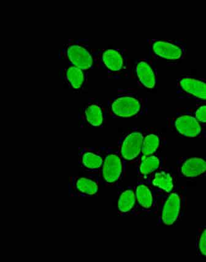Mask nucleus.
<instances>
[{
	"label": "nucleus",
	"mask_w": 206,
	"mask_h": 262,
	"mask_svg": "<svg viewBox=\"0 0 206 262\" xmlns=\"http://www.w3.org/2000/svg\"><path fill=\"white\" fill-rule=\"evenodd\" d=\"M134 72L140 84L144 88L153 89L158 82L155 64L150 58H141L134 64Z\"/></svg>",
	"instance_id": "13"
},
{
	"label": "nucleus",
	"mask_w": 206,
	"mask_h": 262,
	"mask_svg": "<svg viewBox=\"0 0 206 262\" xmlns=\"http://www.w3.org/2000/svg\"><path fill=\"white\" fill-rule=\"evenodd\" d=\"M177 93L185 99L206 104V78L182 77L177 81Z\"/></svg>",
	"instance_id": "10"
},
{
	"label": "nucleus",
	"mask_w": 206,
	"mask_h": 262,
	"mask_svg": "<svg viewBox=\"0 0 206 262\" xmlns=\"http://www.w3.org/2000/svg\"><path fill=\"white\" fill-rule=\"evenodd\" d=\"M177 172L180 177L197 178L206 175V159L185 157L179 160Z\"/></svg>",
	"instance_id": "16"
},
{
	"label": "nucleus",
	"mask_w": 206,
	"mask_h": 262,
	"mask_svg": "<svg viewBox=\"0 0 206 262\" xmlns=\"http://www.w3.org/2000/svg\"><path fill=\"white\" fill-rule=\"evenodd\" d=\"M91 49L87 39H70L60 51L59 58L67 64L88 72L95 67Z\"/></svg>",
	"instance_id": "3"
},
{
	"label": "nucleus",
	"mask_w": 206,
	"mask_h": 262,
	"mask_svg": "<svg viewBox=\"0 0 206 262\" xmlns=\"http://www.w3.org/2000/svg\"><path fill=\"white\" fill-rule=\"evenodd\" d=\"M134 187L136 199L134 216H147L152 213L156 214L158 199L156 198L151 185L147 182L139 180Z\"/></svg>",
	"instance_id": "11"
},
{
	"label": "nucleus",
	"mask_w": 206,
	"mask_h": 262,
	"mask_svg": "<svg viewBox=\"0 0 206 262\" xmlns=\"http://www.w3.org/2000/svg\"><path fill=\"white\" fill-rule=\"evenodd\" d=\"M182 188H175L158 202L157 225L173 226L182 220L187 212V198Z\"/></svg>",
	"instance_id": "1"
},
{
	"label": "nucleus",
	"mask_w": 206,
	"mask_h": 262,
	"mask_svg": "<svg viewBox=\"0 0 206 262\" xmlns=\"http://www.w3.org/2000/svg\"><path fill=\"white\" fill-rule=\"evenodd\" d=\"M149 50L152 56L170 61L182 60L187 53L186 45L182 41L167 39L148 40Z\"/></svg>",
	"instance_id": "7"
},
{
	"label": "nucleus",
	"mask_w": 206,
	"mask_h": 262,
	"mask_svg": "<svg viewBox=\"0 0 206 262\" xmlns=\"http://www.w3.org/2000/svg\"><path fill=\"white\" fill-rule=\"evenodd\" d=\"M195 118L203 125H206V104H202L195 111Z\"/></svg>",
	"instance_id": "22"
},
{
	"label": "nucleus",
	"mask_w": 206,
	"mask_h": 262,
	"mask_svg": "<svg viewBox=\"0 0 206 262\" xmlns=\"http://www.w3.org/2000/svg\"><path fill=\"white\" fill-rule=\"evenodd\" d=\"M153 187L170 193L175 189V179L173 174L166 169H161L153 174L149 183Z\"/></svg>",
	"instance_id": "19"
},
{
	"label": "nucleus",
	"mask_w": 206,
	"mask_h": 262,
	"mask_svg": "<svg viewBox=\"0 0 206 262\" xmlns=\"http://www.w3.org/2000/svg\"><path fill=\"white\" fill-rule=\"evenodd\" d=\"M127 170L118 147H106L103 164L98 172L100 184L116 186L124 177Z\"/></svg>",
	"instance_id": "4"
},
{
	"label": "nucleus",
	"mask_w": 206,
	"mask_h": 262,
	"mask_svg": "<svg viewBox=\"0 0 206 262\" xmlns=\"http://www.w3.org/2000/svg\"><path fill=\"white\" fill-rule=\"evenodd\" d=\"M137 163L139 180L149 183L152 176L162 169L164 161L161 157L153 155L141 157Z\"/></svg>",
	"instance_id": "17"
},
{
	"label": "nucleus",
	"mask_w": 206,
	"mask_h": 262,
	"mask_svg": "<svg viewBox=\"0 0 206 262\" xmlns=\"http://www.w3.org/2000/svg\"><path fill=\"white\" fill-rule=\"evenodd\" d=\"M196 235V253L202 260H206V225L199 227Z\"/></svg>",
	"instance_id": "21"
},
{
	"label": "nucleus",
	"mask_w": 206,
	"mask_h": 262,
	"mask_svg": "<svg viewBox=\"0 0 206 262\" xmlns=\"http://www.w3.org/2000/svg\"><path fill=\"white\" fill-rule=\"evenodd\" d=\"M162 145V138L158 134L152 132L146 133L141 157L156 155L161 149Z\"/></svg>",
	"instance_id": "20"
},
{
	"label": "nucleus",
	"mask_w": 206,
	"mask_h": 262,
	"mask_svg": "<svg viewBox=\"0 0 206 262\" xmlns=\"http://www.w3.org/2000/svg\"><path fill=\"white\" fill-rule=\"evenodd\" d=\"M100 184L98 174L87 172V174L84 176H72L68 181L69 195L80 198L96 196Z\"/></svg>",
	"instance_id": "9"
},
{
	"label": "nucleus",
	"mask_w": 206,
	"mask_h": 262,
	"mask_svg": "<svg viewBox=\"0 0 206 262\" xmlns=\"http://www.w3.org/2000/svg\"><path fill=\"white\" fill-rule=\"evenodd\" d=\"M173 127L178 134L186 138H199L204 134L203 125L194 116L187 114L178 116L175 119Z\"/></svg>",
	"instance_id": "15"
},
{
	"label": "nucleus",
	"mask_w": 206,
	"mask_h": 262,
	"mask_svg": "<svg viewBox=\"0 0 206 262\" xmlns=\"http://www.w3.org/2000/svg\"><path fill=\"white\" fill-rule=\"evenodd\" d=\"M146 132L139 128H132L119 138L118 149L126 168L140 159Z\"/></svg>",
	"instance_id": "5"
},
{
	"label": "nucleus",
	"mask_w": 206,
	"mask_h": 262,
	"mask_svg": "<svg viewBox=\"0 0 206 262\" xmlns=\"http://www.w3.org/2000/svg\"><path fill=\"white\" fill-rule=\"evenodd\" d=\"M60 75L61 79L74 91H84L88 84V71L78 67L67 64L65 67L61 68Z\"/></svg>",
	"instance_id": "14"
},
{
	"label": "nucleus",
	"mask_w": 206,
	"mask_h": 262,
	"mask_svg": "<svg viewBox=\"0 0 206 262\" xmlns=\"http://www.w3.org/2000/svg\"><path fill=\"white\" fill-rule=\"evenodd\" d=\"M106 110L98 100L90 98L79 111L80 128H102L107 122Z\"/></svg>",
	"instance_id": "8"
},
{
	"label": "nucleus",
	"mask_w": 206,
	"mask_h": 262,
	"mask_svg": "<svg viewBox=\"0 0 206 262\" xmlns=\"http://www.w3.org/2000/svg\"><path fill=\"white\" fill-rule=\"evenodd\" d=\"M95 66L102 68L108 73L119 74L127 70L128 58L120 49H92Z\"/></svg>",
	"instance_id": "6"
},
{
	"label": "nucleus",
	"mask_w": 206,
	"mask_h": 262,
	"mask_svg": "<svg viewBox=\"0 0 206 262\" xmlns=\"http://www.w3.org/2000/svg\"><path fill=\"white\" fill-rule=\"evenodd\" d=\"M136 208L135 187L128 186L120 189L118 197V214L120 216H134Z\"/></svg>",
	"instance_id": "18"
},
{
	"label": "nucleus",
	"mask_w": 206,
	"mask_h": 262,
	"mask_svg": "<svg viewBox=\"0 0 206 262\" xmlns=\"http://www.w3.org/2000/svg\"><path fill=\"white\" fill-rule=\"evenodd\" d=\"M146 103L136 92L122 90L110 98L107 103V112L113 118H136L144 115Z\"/></svg>",
	"instance_id": "2"
},
{
	"label": "nucleus",
	"mask_w": 206,
	"mask_h": 262,
	"mask_svg": "<svg viewBox=\"0 0 206 262\" xmlns=\"http://www.w3.org/2000/svg\"><path fill=\"white\" fill-rule=\"evenodd\" d=\"M106 147H80L78 148V164L88 173L98 174L103 164Z\"/></svg>",
	"instance_id": "12"
}]
</instances>
